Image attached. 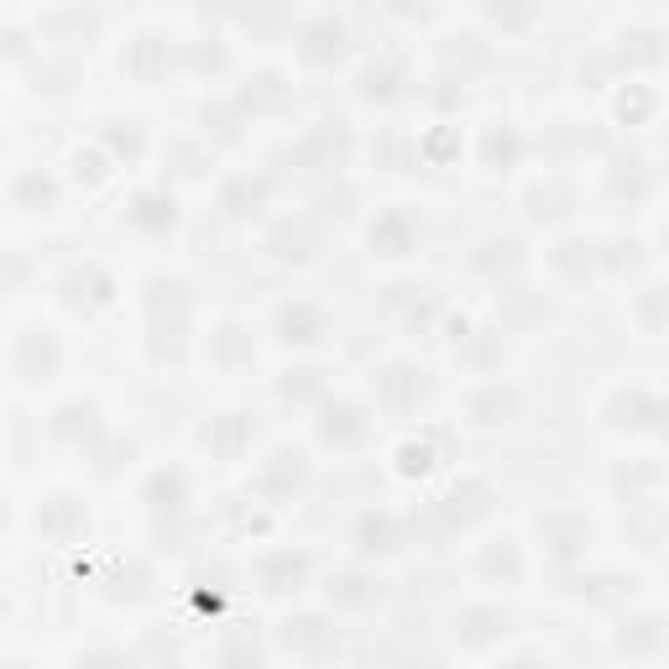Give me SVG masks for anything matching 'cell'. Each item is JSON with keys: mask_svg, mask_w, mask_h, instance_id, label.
<instances>
[{"mask_svg": "<svg viewBox=\"0 0 669 669\" xmlns=\"http://www.w3.org/2000/svg\"><path fill=\"white\" fill-rule=\"evenodd\" d=\"M283 643L293 654H330L335 649V628L319 612H304V617H288L283 622Z\"/></svg>", "mask_w": 669, "mask_h": 669, "instance_id": "1", "label": "cell"}, {"mask_svg": "<svg viewBox=\"0 0 669 669\" xmlns=\"http://www.w3.org/2000/svg\"><path fill=\"white\" fill-rule=\"evenodd\" d=\"M309 575V555H293V549H283V555H267L257 565V581L267 596H283V591H298Z\"/></svg>", "mask_w": 669, "mask_h": 669, "instance_id": "2", "label": "cell"}, {"mask_svg": "<svg viewBox=\"0 0 669 669\" xmlns=\"http://www.w3.org/2000/svg\"><path fill=\"white\" fill-rule=\"evenodd\" d=\"M173 220H178L173 194L152 189V194H136V199H131V225L147 230V236H163V230H173Z\"/></svg>", "mask_w": 669, "mask_h": 669, "instance_id": "3", "label": "cell"}, {"mask_svg": "<svg viewBox=\"0 0 669 669\" xmlns=\"http://www.w3.org/2000/svg\"><path fill=\"white\" fill-rule=\"evenodd\" d=\"M319 335H325V314L314 304H283L278 309V340L283 345H309Z\"/></svg>", "mask_w": 669, "mask_h": 669, "instance_id": "4", "label": "cell"}, {"mask_svg": "<svg viewBox=\"0 0 669 669\" xmlns=\"http://www.w3.org/2000/svg\"><path fill=\"white\" fill-rule=\"evenodd\" d=\"M304 481H309L304 450H278V455H272V466H267V476H262V487H267L272 497H283V492H298Z\"/></svg>", "mask_w": 669, "mask_h": 669, "instance_id": "5", "label": "cell"}, {"mask_svg": "<svg viewBox=\"0 0 669 669\" xmlns=\"http://www.w3.org/2000/svg\"><path fill=\"white\" fill-rule=\"evenodd\" d=\"M340 21L335 16H309L304 21V27H298V42H304V48H298V53H304V58H335L340 53Z\"/></svg>", "mask_w": 669, "mask_h": 669, "instance_id": "6", "label": "cell"}, {"mask_svg": "<svg viewBox=\"0 0 669 669\" xmlns=\"http://www.w3.org/2000/svg\"><path fill=\"white\" fill-rule=\"evenodd\" d=\"M319 434H325L330 445H356L361 434H366L361 408H356V403H330V408H325V424H319Z\"/></svg>", "mask_w": 669, "mask_h": 669, "instance_id": "7", "label": "cell"}, {"mask_svg": "<svg viewBox=\"0 0 669 669\" xmlns=\"http://www.w3.org/2000/svg\"><path fill=\"white\" fill-rule=\"evenodd\" d=\"M37 528H48V534H74V528H84V507L74 497H48L37 507Z\"/></svg>", "mask_w": 669, "mask_h": 669, "instance_id": "8", "label": "cell"}, {"mask_svg": "<svg viewBox=\"0 0 669 669\" xmlns=\"http://www.w3.org/2000/svg\"><path fill=\"white\" fill-rule=\"evenodd\" d=\"M183 471H152L147 481V502L157 507V513H183Z\"/></svg>", "mask_w": 669, "mask_h": 669, "instance_id": "9", "label": "cell"}, {"mask_svg": "<svg viewBox=\"0 0 669 669\" xmlns=\"http://www.w3.org/2000/svg\"><path fill=\"white\" fill-rule=\"evenodd\" d=\"M356 539L366 555H387V549H398V528H392V518H377V513H366L361 528H356Z\"/></svg>", "mask_w": 669, "mask_h": 669, "instance_id": "10", "label": "cell"}, {"mask_svg": "<svg viewBox=\"0 0 669 669\" xmlns=\"http://www.w3.org/2000/svg\"><path fill=\"white\" fill-rule=\"evenodd\" d=\"M204 440H210L220 455H236V450H241V440H251V419H246V413H225L220 429H210Z\"/></svg>", "mask_w": 669, "mask_h": 669, "instance_id": "11", "label": "cell"}, {"mask_svg": "<svg viewBox=\"0 0 669 669\" xmlns=\"http://www.w3.org/2000/svg\"><path fill=\"white\" fill-rule=\"evenodd\" d=\"M16 199H27L32 210H42V204H53V199H58V189L32 168V173H21V178H16Z\"/></svg>", "mask_w": 669, "mask_h": 669, "instance_id": "12", "label": "cell"}, {"mask_svg": "<svg viewBox=\"0 0 669 669\" xmlns=\"http://www.w3.org/2000/svg\"><path fill=\"white\" fill-rule=\"evenodd\" d=\"M622 649H633V654H643V649H659V617L649 612V617L628 622V633H622Z\"/></svg>", "mask_w": 669, "mask_h": 669, "instance_id": "13", "label": "cell"}, {"mask_svg": "<svg viewBox=\"0 0 669 669\" xmlns=\"http://www.w3.org/2000/svg\"><path fill=\"white\" fill-rule=\"evenodd\" d=\"M257 183H251V178H236V183H225V194H220V204H225V210L230 215H246V204H257Z\"/></svg>", "mask_w": 669, "mask_h": 669, "instance_id": "14", "label": "cell"}, {"mask_svg": "<svg viewBox=\"0 0 669 669\" xmlns=\"http://www.w3.org/2000/svg\"><path fill=\"white\" fill-rule=\"evenodd\" d=\"M497 157H502V163H513V157H518V136L507 131V126H492L487 131V163L492 168H497Z\"/></svg>", "mask_w": 669, "mask_h": 669, "instance_id": "15", "label": "cell"}, {"mask_svg": "<svg viewBox=\"0 0 669 669\" xmlns=\"http://www.w3.org/2000/svg\"><path fill=\"white\" fill-rule=\"evenodd\" d=\"M476 413H481V424H497L502 413H513V392H487V398H476Z\"/></svg>", "mask_w": 669, "mask_h": 669, "instance_id": "16", "label": "cell"}, {"mask_svg": "<svg viewBox=\"0 0 669 669\" xmlns=\"http://www.w3.org/2000/svg\"><path fill=\"white\" fill-rule=\"evenodd\" d=\"M220 669H262V654L251 649V643H230L225 659H220Z\"/></svg>", "mask_w": 669, "mask_h": 669, "instance_id": "17", "label": "cell"}, {"mask_svg": "<svg viewBox=\"0 0 669 669\" xmlns=\"http://www.w3.org/2000/svg\"><path fill=\"white\" fill-rule=\"evenodd\" d=\"M382 387H387V398H392V403H403V398H408V387H419V377H413L408 366H392Z\"/></svg>", "mask_w": 669, "mask_h": 669, "instance_id": "18", "label": "cell"}, {"mask_svg": "<svg viewBox=\"0 0 669 669\" xmlns=\"http://www.w3.org/2000/svg\"><path fill=\"white\" fill-rule=\"evenodd\" d=\"M314 387H319V372H314V366H304V372H288V382H283L288 398H309Z\"/></svg>", "mask_w": 669, "mask_h": 669, "instance_id": "19", "label": "cell"}, {"mask_svg": "<svg viewBox=\"0 0 669 669\" xmlns=\"http://www.w3.org/2000/svg\"><path fill=\"white\" fill-rule=\"evenodd\" d=\"M79 669H126V659L121 654H84Z\"/></svg>", "mask_w": 669, "mask_h": 669, "instance_id": "20", "label": "cell"}, {"mask_svg": "<svg viewBox=\"0 0 669 669\" xmlns=\"http://www.w3.org/2000/svg\"><path fill=\"white\" fill-rule=\"evenodd\" d=\"M507 669H539V664H528V659H518V664H507Z\"/></svg>", "mask_w": 669, "mask_h": 669, "instance_id": "21", "label": "cell"}, {"mask_svg": "<svg viewBox=\"0 0 669 669\" xmlns=\"http://www.w3.org/2000/svg\"><path fill=\"white\" fill-rule=\"evenodd\" d=\"M11 669H32V664H11Z\"/></svg>", "mask_w": 669, "mask_h": 669, "instance_id": "22", "label": "cell"}]
</instances>
